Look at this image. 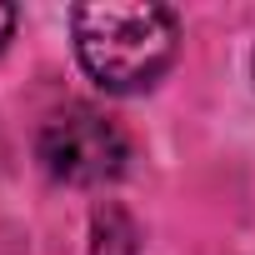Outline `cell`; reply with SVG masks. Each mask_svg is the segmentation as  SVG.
<instances>
[{"instance_id":"2","label":"cell","mask_w":255,"mask_h":255,"mask_svg":"<svg viewBox=\"0 0 255 255\" xmlns=\"http://www.w3.org/2000/svg\"><path fill=\"white\" fill-rule=\"evenodd\" d=\"M35 150H40V165L65 185H105L130 160L125 130L90 105H70V110L50 115L40 125Z\"/></svg>"},{"instance_id":"1","label":"cell","mask_w":255,"mask_h":255,"mask_svg":"<svg viewBox=\"0 0 255 255\" xmlns=\"http://www.w3.org/2000/svg\"><path fill=\"white\" fill-rule=\"evenodd\" d=\"M75 30V55L85 75L110 90V95H135L150 90L175 50H180V25L175 10L150 5V0H100V5H75L70 15Z\"/></svg>"},{"instance_id":"3","label":"cell","mask_w":255,"mask_h":255,"mask_svg":"<svg viewBox=\"0 0 255 255\" xmlns=\"http://www.w3.org/2000/svg\"><path fill=\"white\" fill-rule=\"evenodd\" d=\"M15 20H20V10H15V5H0V50H5V40L15 35Z\"/></svg>"},{"instance_id":"4","label":"cell","mask_w":255,"mask_h":255,"mask_svg":"<svg viewBox=\"0 0 255 255\" xmlns=\"http://www.w3.org/2000/svg\"><path fill=\"white\" fill-rule=\"evenodd\" d=\"M250 75H255V55H250Z\"/></svg>"}]
</instances>
